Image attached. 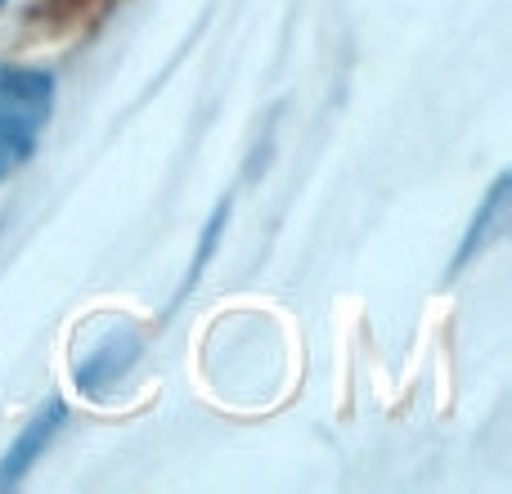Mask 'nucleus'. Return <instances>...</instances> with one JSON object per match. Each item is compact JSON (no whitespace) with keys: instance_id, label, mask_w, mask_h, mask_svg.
<instances>
[{"instance_id":"obj_1","label":"nucleus","mask_w":512,"mask_h":494,"mask_svg":"<svg viewBox=\"0 0 512 494\" xmlns=\"http://www.w3.org/2000/svg\"><path fill=\"white\" fill-rule=\"evenodd\" d=\"M54 108V77L0 63V180H9L41 140Z\"/></svg>"},{"instance_id":"obj_2","label":"nucleus","mask_w":512,"mask_h":494,"mask_svg":"<svg viewBox=\"0 0 512 494\" xmlns=\"http://www.w3.org/2000/svg\"><path fill=\"white\" fill-rule=\"evenodd\" d=\"M135 360H140V337H135L131 328H108V333L99 337V346H90L86 360L77 364L81 391L104 396V387H117Z\"/></svg>"},{"instance_id":"obj_3","label":"nucleus","mask_w":512,"mask_h":494,"mask_svg":"<svg viewBox=\"0 0 512 494\" xmlns=\"http://www.w3.org/2000/svg\"><path fill=\"white\" fill-rule=\"evenodd\" d=\"M63 418H68V409H63L59 396H50V405L36 409V418L18 432V441L5 450V459H0V490L5 486H18V481L32 472L36 459H45V450H50V441L59 436Z\"/></svg>"},{"instance_id":"obj_4","label":"nucleus","mask_w":512,"mask_h":494,"mask_svg":"<svg viewBox=\"0 0 512 494\" xmlns=\"http://www.w3.org/2000/svg\"><path fill=\"white\" fill-rule=\"evenodd\" d=\"M504 203H508V176H499V180H495V189H490V198H486V207H481L477 221H472V230L463 234L459 265H463V261H472V256H477L481 247H486L490 230H504Z\"/></svg>"}]
</instances>
